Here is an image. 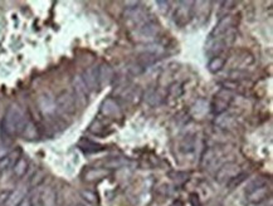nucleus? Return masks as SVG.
I'll use <instances>...</instances> for the list:
<instances>
[{"mask_svg": "<svg viewBox=\"0 0 273 206\" xmlns=\"http://www.w3.org/2000/svg\"><path fill=\"white\" fill-rule=\"evenodd\" d=\"M10 192L9 191H3L0 192V206L5 205V201H7L8 196H9Z\"/></svg>", "mask_w": 273, "mask_h": 206, "instance_id": "c85d7f7f", "label": "nucleus"}, {"mask_svg": "<svg viewBox=\"0 0 273 206\" xmlns=\"http://www.w3.org/2000/svg\"><path fill=\"white\" fill-rule=\"evenodd\" d=\"M160 28L154 20H144L139 28H137V34L142 38H151L159 33Z\"/></svg>", "mask_w": 273, "mask_h": 206, "instance_id": "1a4fd4ad", "label": "nucleus"}, {"mask_svg": "<svg viewBox=\"0 0 273 206\" xmlns=\"http://www.w3.org/2000/svg\"><path fill=\"white\" fill-rule=\"evenodd\" d=\"M81 196H82L86 201L91 202V204L97 202V195L94 194L93 191H90V190H82V191H81Z\"/></svg>", "mask_w": 273, "mask_h": 206, "instance_id": "bb28decb", "label": "nucleus"}, {"mask_svg": "<svg viewBox=\"0 0 273 206\" xmlns=\"http://www.w3.org/2000/svg\"><path fill=\"white\" fill-rule=\"evenodd\" d=\"M114 80V70L108 64H102L98 67V83L101 86H107Z\"/></svg>", "mask_w": 273, "mask_h": 206, "instance_id": "ddd939ff", "label": "nucleus"}, {"mask_svg": "<svg viewBox=\"0 0 273 206\" xmlns=\"http://www.w3.org/2000/svg\"><path fill=\"white\" fill-rule=\"evenodd\" d=\"M37 200H32V206H42V202H40L39 197H35Z\"/></svg>", "mask_w": 273, "mask_h": 206, "instance_id": "7c9ffc66", "label": "nucleus"}, {"mask_svg": "<svg viewBox=\"0 0 273 206\" xmlns=\"http://www.w3.org/2000/svg\"><path fill=\"white\" fill-rule=\"evenodd\" d=\"M231 97L232 96L227 91H221L211 103V112L216 114H222L223 112H226L232 101Z\"/></svg>", "mask_w": 273, "mask_h": 206, "instance_id": "423d86ee", "label": "nucleus"}, {"mask_svg": "<svg viewBox=\"0 0 273 206\" xmlns=\"http://www.w3.org/2000/svg\"><path fill=\"white\" fill-rule=\"evenodd\" d=\"M172 206H183V204L180 201H177V202H174Z\"/></svg>", "mask_w": 273, "mask_h": 206, "instance_id": "473e14b6", "label": "nucleus"}, {"mask_svg": "<svg viewBox=\"0 0 273 206\" xmlns=\"http://www.w3.org/2000/svg\"><path fill=\"white\" fill-rule=\"evenodd\" d=\"M193 3L191 2H182L179 3V7L175 10V23L178 25H184L190 20L193 17V8H191Z\"/></svg>", "mask_w": 273, "mask_h": 206, "instance_id": "20e7f679", "label": "nucleus"}, {"mask_svg": "<svg viewBox=\"0 0 273 206\" xmlns=\"http://www.w3.org/2000/svg\"><path fill=\"white\" fill-rule=\"evenodd\" d=\"M232 28H233V18H232L231 15H226V17L222 18V19L218 22V24L214 27V29L211 30L209 37L215 38V37H219V35H223V34H226L227 32H229Z\"/></svg>", "mask_w": 273, "mask_h": 206, "instance_id": "0eeeda50", "label": "nucleus"}, {"mask_svg": "<svg viewBox=\"0 0 273 206\" xmlns=\"http://www.w3.org/2000/svg\"><path fill=\"white\" fill-rule=\"evenodd\" d=\"M269 189L267 186L266 180H254L247 189V200L253 204H258L262 200H264L268 195Z\"/></svg>", "mask_w": 273, "mask_h": 206, "instance_id": "f03ea898", "label": "nucleus"}, {"mask_svg": "<svg viewBox=\"0 0 273 206\" xmlns=\"http://www.w3.org/2000/svg\"><path fill=\"white\" fill-rule=\"evenodd\" d=\"M110 174H111V171L107 169H90L83 174V179H85V181L93 182L104 179V177L108 176Z\"/></svg>", "mask_w": 273, "mask_h": 206, "instance_id": "4468645a", "label": "nucleus"}, {"mask_svg": "<svg viewBox=\"0 0 273 206\" xmlns=\"http://www.w3.org/2000/svg\"><path fill=\"white\" fill-rule=\"evenodd\" d=\"M20 134H22L25 140H37L38 137H39V129H38L37 124H35L34 122L28 121Z\"/></svg>", "mask_w": 273, "mask_h": 206, "instance_id": "dca6fc26", "label": "nucleus"}, {"mask_svg": "<svg viewBox=\"0 0 273 206\" xmlns=\"http://www.w3.org/2000/svg\"><path fill=\"white\" fill-rule=\"evenodd\" d=\"M73 87H75V93H76V98H78V100L83 101V103L87 102V97H88V88L87 86L85 85V82H83L82 77H75V80H73Z\"/></svg>", "mask_w": 273, "mask_h": 206, "instance_id": "f8f14e48", "label": "nucleus"}, {"mask_svg": "<svg viewBox=\"0 0 273 206\" xmlns=\"http://www.w3.org/2000/svg\"><path fill=\"white\" fill-rule=\"evenodd\" d=\"M18 206H32V199H29V197L25 196L24 200H23L22 202H20Z\"/></svg>", "mask_w": 273, "mask_h": 206, "instance_id": "c756f323", "label": "nucleus"}, {"mask_svg": "<svg viewBox=\"0 0 273 206\" xmlns=\"http://www.w3.org/2000/svg\"><path fill=\"white\" fill-rule=\"evenodd\" d=\"M145 100L147 101V103L151 104V106H156V104L161 103L162 98L160 97V95L156 92V91L150 90L149 92H147V96H146V98H145Z\"/></svg>", "mask_w": 273, "mask_h": 206, "instance_id": "412c9836", "label": "nucleus"}, {"mask_svg": "<svg viewBox=\"0 0 273 206\" xmlns=\"http://www.w3.org/2000/svg\"><path fill=\"white\" fill-rule=\"evenodd\" d=\"M82 80L85 85L87 86L88 91H94L99 87L98 83V68L90 67L85 71L82 76Z\"/></svg>", "mask_w": 273, "mask_h": 206, "instance_id": "6e6552de", "label": "nucleus"}, {"mask_svg": "<svg viewBox=\"0 0 273 206\" xmlns=\"http://www.w3.org/2000/svg\"><path fill=\"white\" fill-rule=\"evenodd\" d=\"M5 27V20H4V18L2 17V15H0V32H2L3 30V28Z\"/></svg>", "mask_w": 273, "mask_h": 206, "instance_id": "2f4dec72", "label": "nucleus"}, {"mask_svg": "<svg viewBox=\"0 0 273 206\" xmlns=\"http://www.w3.org/2000/svg\"><path fill=\"white\" fill-rule=\"evenodd\" d=\"M20 157V151L19 150H15V151L9 152L5 157H3L0 160V171H5V170L10 169V167L14 166V164L17 162V160Z\"/></svg>", "mask_w": 273, "mask_h": 206, "instance_id": "2eb2a0df", "label": "nucleus"}, {"mask_svg": "<svg viewBox=\"0 0 273 206\" xmlns=\"http://www.w3.org/2000/svg\"><path fill=\"white\" fill-rule=\"evenodd\" d=\"M38 107H39L40 112H42L43 114H45V116L54 113L56 108H57V106H56V101L48 95L40 96L39 100H38Z\"/></svg>", "mask_w": 273, "mask_h": 206, "instance_id": "9b49d317", "label": "nucleus"}, {"mask_svg": "<svg viewBox=\"0 0 273 206\" xmlns=\"http://www.w3.org/2000/svg\"><path fill=\"white\" fill-rule=\"evenodd\" d=\"M9 149H8V146H5V145L0 144V160L3 159V157L7 156L8 154H9Z\"/></svg>", "mask_w": 273, "mask_h": 206, "instance_id": "cd10ccee", "label": "nucleus"}, {"mask_svg": "<svg viewBox=\"0 0 273 206\" xmlns=\"http://www.w3.org/2000/svg\"><path fill=\"white\" fill-rule=\"evenodd\" d=\"M28 160L24 157H19L13 166V172L17 177H23L28 171Z\"/></svg>", "mask_w": 273, "mask_h": 206, "instance_id": "a211bd4d", "label": "nucleus"}, {"mask_svg": "<svg viewBox=\"0 0 273 206\" xmlns=\"http://www.w3.org/2000/svg\"><path fill=\"white\" fill-rule=\"evenodd\" d=\"M28 121L29 119L27 118L23 109L18 104H10L2 122L3 133L7 134L8 137H14L17 134H20Z\"/></svg>", "mask_w": 273, "mask_h": 206, "instance_id": "f257e3e1", "label": "nucleus"}, {"mask_svg": "<svg viewBox=\"0 0 273 206\" xmlns=\"http://www.w3.org/2000/svg\"><path fill=\"white\" fill-rule=\"evenodd\" d=\"M214 159H215V151H214L213 149H209L208 151H205L203 159H201V166L203 167L210 166V164L214 161Z\"/></svg>", "mask_w": 273, "mask_h": 206, "instance_id": "4be33fe9", "label": "nucleus"}, {"mask_svg": "<svg viewBox=\"0 0 273 206\" xmlns=\"http://www.w3.org/2000/svg\"><path fill=\"white\" fill-rule=\"evenodd\" d=\"M194 147H195V140L193 137H188L186 140H184L182 144V150L184 152H191L194 151Z\"/></svg>", "mask_w": 273, "mask_h": 206, "instance_id": "a878e982", "label": "nucleus"}, {"mask_svg": "<svg viewBox=\"0 0 273 206\" xmlns=\"http://www.w3.org/2000/svg\"><path fill=\"white\" fill-rule=\"evenodd\" d=\"M78 147L86 152H98L103 150V147H102L101 145H97L94 144V142L88 141V140H81V141L78 142Z\"/></svg>", "mask_w": 273, "mask_h": 206, "instance_id": "6ab92c4d", "label": "nucleus"}, {"mask_svg": "<svg viewBox=\"0 0 273 206\" xmlns=\"http://www.w3.org/2000/svg\"><path fill=\"white\" fill-rule=\"evenodd\" d=\"M164 52V47L160 44H151V45H147L146 50H145V53H147V54L150 55H154V57H159L161 53Z\"/></svg>", "mask_w": 273, "mask_h": 206, "instance_id": "5701e85b", "label": "nucleus"}, {"mask_svg": "<svg viewBox=\"0 0 273 206\" xmlns=\"http://www.w3.org/2000/svg\"><path fill=\"white\" fill-rule=\"evenodd\" d=\"M40 202H42V206H54V194L52 190H47L43 194V199L40 200Z\"/></svg>", "mask_w": 273, "mask_h": 206, "instance_id": "b1692460", "label": "nucleus"}, {"mask_svg": "<svg viewBox=\"0 0 273 206\" xmlns=\"http://www.w3.org/2000/svg\"><path fill=\"white\" fill-rule=\"evenodd\" d=\"M101 113L106 117H119L121 114V108L116 101L107 98L101 104Z\"/></svg>", "mask_w": 273, "mask_h": 206, "instance_id": "9d476101", "label": "nucleus"}, {"mask_svg": "<svg viewBox=\"0 0 273 206\" xmlns=\"http://www.w3.org/2000/svg\"><path fill=\"white\" fill-rule=\"evenodd\" d=\"M224 64H226V59H223L222 57L216 55V57L211 58L210 62H209V64H208V68H209V71H210V72L216 73L224 67Z\"/></svg>", "mask_w": 273, "mask_h": 206, "instance_id": "aec40b11", "label": "nucleus"}, {"mask_svg": "<svg viewBox=\"0 0 273 206\" xmlns=\"http://www.w3.org/2000/svg\"><path fill=\"white\" fill-rule=\"evenodd\" d=\"M77 206H83V205H77Z\"/></svg>", "mask_w": 273, "mask_h": 206, "instance_id": "72a5a7b5", "label": "nucleus"}, {"mask_svg": "<svg viewBox=\"0 0 273 206\" xmlns=\"http://www.w3.org/2000/svg\"><path fill=\"white\" fill-rule=\"evenodd\" d=\"M56 106L65 113H75L76 111V97L70 92H63L58 96Z\"/></svg>", "mask_w": 273, "mask_h": 206, "instance_id": "39448f33", "label": "nucleus"}, {"mask_svg": "<svg viewBox=\"0 0 273 206\" xmlns=\"http://www.w3.org/2000/svg\"><path fill=\"white\" fill-rule=\"evenodd\" d=\"M25 197V190L24 189H17L12 191L8 196L7 201H5L4 206H18L20 202L24 200Z\"/></svg>", "mask_w": 273, "mask_h": 206, "instance_id": "f3484780", "label": "nucleus"}, {"mask_svg": "<svg viewBox=\"0 0 273 206\" xmlns=\"http://www.w3.org/2000/svg\"><path fill=\"white\" fill-rule=\"evenodd\" d=\"M247 177H248V175L244 174V172H241V174L237 175V176L234 177V179H232L231 181H229L227 185H228V187H231V189H234V187L239 186V185H241L242 182H243L244 180L247 179Z\"/></svg>", "mask_w": 273, "mask_h": 206, "instance_id": "393cba45", "label": "nucleus"}, {"mask_svg": "<svg viewBox=\"0 0 273 206\" xmlns=\"http://www.w3.org/2000/svg\"><path fill=\"white\" fill-rule=\"evenodd\" d=\"M242 172L241 166L236 162H227L226 165L221 167L218 170L215 175V180L219 182V184H228L232 179L239 175Z\"/></svg>", "mask_w": 273, "mask_h": 206, "instance_id": "7ed1b4c3", "label": "nucleus"}]
</instances>
